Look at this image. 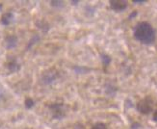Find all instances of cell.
<instances>
[{
    "label": "cell",
    "instance_id": "d6986e66",
    "mask_svg": "<svg viewBox=\"0 0 157 129\" xmlns=\"http://www.w3.org/2000/svg\"><path fill=\"white\" fill-rule=\"evenodd\" d=\"M136 16H137V12H136V11H134L132 13H131V15L130 16H129V18H130V19H132L134 17H136Z\"/></svg>",
    "mask_w": 157,
    "mask_h": 129
},
{
    "label": "cell",
    "instance_id": "4fadbf2b",
    "mask_svg": "<svg viewBox=\"0 0 157 129\" xmlns=\"http://www.w3.org/2000/svg\"><path fill=\"white\" fill-rule=\"evenodd\" d=\"M24 105L26 107V109H31L32 107H34V105H35V102H34V100L30 97L26 98L25 101H24Z\"/></svg>",
    "mask_w": 157,
    "mask_h": 129
},
{
    "label": "cell",
    "instance_id": "30bf717a",
    "mask_svg": "<svg viewBox=\"0 0 157 129\" xmlns=\"http://www.w3.org/2000/svg\"><path fill=\"white\" fill-rule=\"evenodd\" d=\"M73 70L77 74H85V73H87V72H89L91 70L90 69H88V67H86V66H74Z\"/></svg>",
    "mask_w": 157,
    "mask_h": 129
},
{
    "label": "cell",
    "instance_id": "ac0fdd59",
    "mask_svg": "<svg viewBox=\"0 0 157 129\" xmlns=\"http://www.w3.org/2000/svg\"><path fill=\"white\" fill-rule=\"evenodd\" d=\"M152 119H153V120L154 121H156L157 123V110L153 113V116H152Z\"/></svg>",
    "mask_w": 157,
    "mask_h": 129
},
{
    "label": "cell",
    "instance_id": "5b68a950",
    "mask_svg": "<svg viewBox=\"0 0 157 129\" xmlns=\"http://www.w3.org/2000/svg\"><path fill=\"white\" fill-rule=\"evenodd\" d=\"M127 2L124 0H112V1H110L111 9L117 13L124 12L127 8Z\"/></svg>",
    "mask_w": 157,
    "mask_h": 129
},
{
    "label": "cell",
    "instance_id": "52a82bcc",
    "mask_svg": "<svg viewBox=\"0 0 157 129\" xmlns=\"http://www.w3.org/2000/svg\"><path fill=\"white\" fill-rule=\"evenodd\" d=\"M7 67L10 72H17L20 70V65L17 63V59H12L7 63Z\"/></svg>",
    "mask_w": 157,
    "mask_h": 129
},
{
    "label": "cell",
    "instance_id": "7402d4cb",
    "mask_svg": "<svg viewBox=\"0 0 157 129\" xmlns=\"http://www.w3.org/2000/svg\"><path fill=\"white\" fill-rule=\"evenodd\" d=\"M2 8H3V5H2V4H0V11L2 10Z\"/></svg>",
    "mask_w": 157,
    "mask_h": 129
},
{
    "label": "cell",
    "instance_id": "7a4b0ae2",
    "mask_svg": "<svg viewBox=\"0 0 157 129\" xmlns=\"http://www.w3.org/2000/svg\"><path fill=\"white\" fill-rule=\"evenodd\" d=\"M152 109H153V100L149 97H147L144 99L140 100L137 104V110L141 114L147 115L151 112H152Z\"/></svg>",
    "mask_w": 157,
    "mask_h": 129
},
{
    "label": "cell",
    "instance_id": "8992f818",
    "mask_svg": "<svg viewBox=\"0 0 157 129\" xmlns=\"http://www.w3.org/2000/svg\"><path fill=\"white\" fill-rule=\"evenodd\" d=\"M17 43H18V39L17 36L15 35H9L5 38V40H4V44H5V47L7 49H13L15 48V47L17 45Z\"/></svg>",
    "mask_w": 157,
    "mask_h": 129
},
{
    "label": "cell",
    "instance_id": "277c9868",
    "mask_svg": "<svg viewBox=\"0 0 157 129\" xmlns=\"http://www.w3.org/2000/svg\"><path fill=\"white\" fill-rule=\"evenodd\" d=\"M58 77V71L55 70L54 69L47 70L42 74V82L44 85H49L53 83Z\"/></svg>",
    "mask_w": 157,
    "mask_h": 129
},
{
    "label": "cell",
    "instance_id": "9a60e30c",
    "mask_svg": "<svg viewBox=\"0 0 157 129\" xmlns=\"http://www.w3.org/2000/svg\"><path fill=\"white\" fill-rule=\"evenodd\" d=\"M92 129H107V125L103 123H98L93 125Z\"/></svg>",
    "mask_w": 157,
    "mask_h": 129
},
{
    "label": "cell",
    "instance_id": "ba28073f",
    "mask_svg": "<svg viewBox=\"0 0 157 129\" xmlns=\"http://www.w3.org/2000/svg\"><path fill=\"white\" fill-rule=\"evenodd\" d=\"M13 13L8 12V13H4V15L2 16V17H1V23H2L3 25L7 26V25H9V24L13 21Z\"/></svg>",
    "mask_w": 157,
    "mask_h": 129
},
{
    "label": "cell",
    "instance_id": "2e32d148",
    "mask_svg": "<svg viewBox=\"0 0 157 129\" xmlns=\"http://www.w3.org/2000/svg\"><path fill=\"white\" fill-rule=\"evenodd\" d=\"M40 40V38L38 37V36H35V37H33L32 38V40H30V42H29V44H28V48H30V47H31V45L32 44H35L37 42H38V40Z\"/></svg>",
    "mask_w": 157,
    "mask_h": 129
},
{
    "label": "cell",
    "instance_id": "3957f363",
    "mask_svg": "<svg viewBox=\"0 0 157 129\" xmlns=\"http://www.w3.org/2000/svg\"><path fill=\"white\" fill-rule=\"evenodd\" d=\"M52 117L56 120H62L66 116L65 106L62 103H53L49 106Z\"/></svg>",
    "mask_w": 157,
    "mask_h": 129
},
{
    "label": "cell",
    "instance_id": "ffe728a7",
    "mask_svg": "<svg viewBox=\"0 0 157 129\" xmlns=\"http://www.w3.org/2000/svg\"><path fill=\"white\" fill-rule=\"evenodd\" d=\"M133 2H134V3H139V4H142V3H145L146 1H145V0H143V1H138V0H134Z\"/></svg>",
    "mask_w": 157,
    "mask_h": 129
},
{
    "label": "cell",
    "instance_id": "44dd1931",
    "mask_svg": "<svg viewBox=\"0 0 157 129\" xmlns=\"http://www.w3.org/2000/svg\"><path fill=\"white\" fill-rule=\"evenodd\" d=\"M71 3H73V5H76V3H78V1H71Z\"/></svg>",
    "mask_w": 157,
    "mask_h": 129
},
{
    "label": "cell",
    "instance_id": "e0dca14e",
    "mask_svg": "<svg viewBox=\"0 0 157 129\" xmlns=\"http://www.w3.org/2000/svg\"><path fill=\"white\" fill-rule=\"evenodd\" d=\"M73 129H86L85 126L83 124H81V123H76L75 125L73 126Z\"/></svg>",
    "mask_w": 157,
    "mask_h": 129
},
{
    "label": "cell",
    "instance_id": "7c38bea8",
    "mask_svg": "<svg viewBox=\"0 0 157 129\" xmlns=\"http://www.w3.org/2000/svg\"><path fill=\"white\" fill-rule=\"evenodd\" d=\"M116 90L115 87H113L112 84H107L106 87H105V92L107 94H109V96H114V94L116 93Z\"/></svg>",
    "mask_w": 157,
    "mask_h": 129
},
{
    "label": "cell",
    "instance_id": "6da1fadb",
    "mask_svg": "<svg viewBox=\"0 0 157 129\" xmlns=\"http://www.w3.org/2000/svg\"><path fill=\"white\" fill-rule=\"evenodd\" d=\"M134 38L144 44H151L155 40V31L151 24L143 21L135 26Z\"/></svg>",
    "mask_w": 157,
    "mask_h": 129
},
{
    "label": "cell",
    "instance_id": "5bb4252c",
    "mask_svg": "<svg viewBox=\"0 0 157 129\" xmlns=\"http://www.w3.org/2000/svg\"><path fill=\"white\" fill-rule=\"evenodd\" d=\"M50 5L54 8H62L64 7V2L63 1H50Z\"/></svg>",
    "mask_w": 157,
    "mask_h": 129
},
{
    "label": "cell",
    "instance_id": "8fae6325",
    "mask_svg": "<svg viewBox=\"0 0 157 129\" xmlns=\"http://www.w3.org/2000/svg\"><path fill=\"white\" fill-rule=\"evenodd\" d=\"M37 25H38V27H39L40 29H42L44 32L49 30V25H48V23L44 21V20H40V21H38L37 22Z\"/></svg>",
    "mask_w": 157,
    "mask_h": 129
},
{
    "label": "cell",
    "instance_id": "9c48e42d",
    "mask_svg": "<svg viewBox=\"0 0 157 129\" xmlns=\"http://www.w3.org/2000/svg\"><path fill=\"white\" fill-rule=\"evenodd\" d=\"M100 57H101L102 64H103V66H108L109 65L111 64L112 59H111V57H110V56L107 55V54H101Z\"/></svg>",
    "mask_w": 157,
    "mask_h": 129
}]
</instances>
